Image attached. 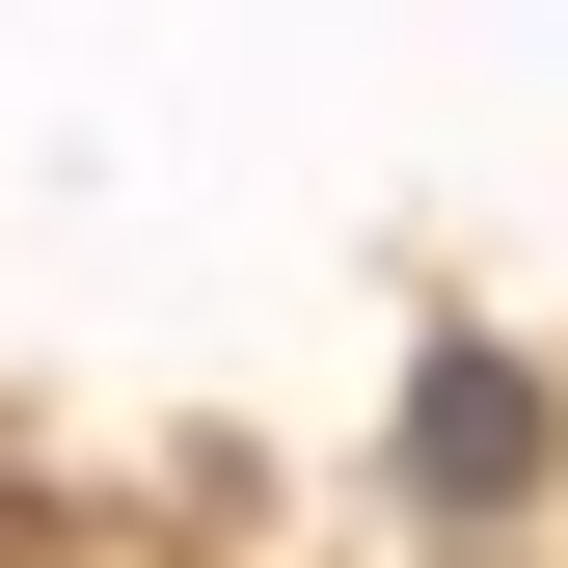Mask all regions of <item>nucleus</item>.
Returning <instances> with one entry per match:
<instances>
[{
	"instance_id": "obj_1",
	"label": "nucleus",
	"mask_w": 568,
	"mask_h": 568,
	"mask_svg": "<svg viewBox=\"0 0 568 568\" xmlns=\"http://www.w3.org/2000/svg\"><path fill=\"white\" fill-rule=\"evenodd\" d=\"M406 487H434V515H515L541 487V379L487 325H434V379H406Z\"/></svg>"
}]
</instances>
